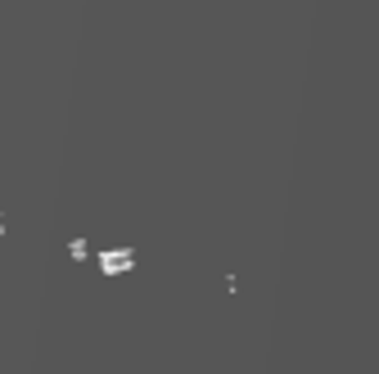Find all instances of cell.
<instances>
[{"instance_id":"1","label":"cell","mask_w":379,"mask_h":374,"mask_svg":"<svg viewBox=\"0 0 379 374\" xmlns=\"http://www.w3.org/2000/svg\"><path fill=\"white\" fill-rule=\"evenodd\" d=\"M131 262H136V257H131V248H104V253H100V271H104V275L131 271Z\"/></svg>"},{"instance_id":"2","label":"cell","mask_w":379,"mask_h":374,"mask_svg":"<svg viewBox=\"0 0 379 374\" xmlns=\"http://www.w3.org/2000/svg\"><path fill=\"white\" fill-rule=\"evenodd\" d=\"M0 235H5V217H0Z\"/></svg>"}]
</instances>
